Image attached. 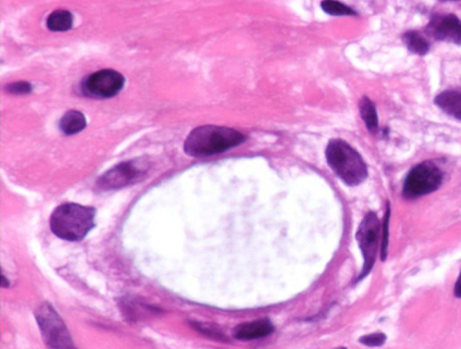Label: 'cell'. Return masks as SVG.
I'll list each match as a JSON object with an SVG mask.
<instances>
[{
  "label": "cell",
  "mask_w": 461,
  "mask_h": 349,
  "mask_svg": "<svg viewBox=\"0 0 461 349\" xmlns=\"http://www.w3.org/2000/svg\"><path fill=\"white\" fill-rule=\"evenodd\" d=\"M245 139L242 133L228 127L203 126L191 130L184 142V151L191 157L213 156L239 146Z\"/></svg>",
  "instance_id": "obj_1"
},
{
  "label": "cell",
  "mask_w": 461,
  "mask_h": 349,
  "mask_svg": "<svg viewBox=\"0 0 461 349\" xmlns=\"http://www.w3.org/2000/svg\"><path fill=\"white\" fill-rule=\"evenodd\" d=\"M96 209L76 203L58 206L51 215L50 228L58 238L80 241L95 227Z\"/></svg>",
  "instance_id": "obj_2"
},
{
  "label": "cell",
  "mask_w": 461,
  "mask_h": 349,
  "mask_svg": "<svg viewBox=\"0 0 461 349\" xmlns=\"http://www.w3.org/2000/svg\"><path fill=\"white\" fill-rule=\"evenodd\" d=\"M326 156L330 168L348 186H359L368 178V167L362 155L344 139H330Z\"/></svg>",
  "instance_id": "obj_3"
},
{
  "label": "cell",
  "mask_w": 461,
  "mask_h": 349,
  "mask_svg": "<svg viewBox=\"0 0 461 349\" xmlns=\"http://www.w3.org/2000/svg\"><path fill=\"white\" fill-rule=\"evenodd\" d=\"M35 318L48 348L77 349L65 321L50 303H42L35 312Z\"/></svg>",
  "instance_id": "obj_4"
},
{
  "label": "cell",
  "mask_w": 461,
  "mask_h": 349,
  "mask_svg": "<svg viewBox=\"0 0 461 349\" xmlns=\"http://www.w3.org/2000/svg\"><path fill=\"white\" fill-rule=\"evenodd\" d=\"M444 180L439 167L432 162H424L414 167L406 176L403 187V196L412 200L429 195L438 190Z\"/></svg>",
  "instance_id": "obj_5"
},
{
  "label": "cell",
  "mask_w": 461,
  "mask_h": 349,
  "mask_svg": "<svg viewBox=\"0 0 461 349\" xmlns=\"http://www.w3.org/2000/svg\"><path fill=\"white\" fill-rule=\"evenodd\" d=\"M381 225L378 215L369 212L360 224L357 230L356 239L364 259L363 269L358 281L362 280L371 273L375 265L380 239Z\"/></svg>",
  "instance_id": "obj_6"
},
{
  "label": "cell",
  "mask_w": 461,
  "mask_h": 349,
  "mask_svg": "<svg viewBox=\"0 0 461 349\" xmlns=\"http://www.w3.org/2000/svg\"><path fill=\"white\" fill-rule=\"evenodd\" d=\"M148 169L144 160L121 162L103 174L97 182V186L103 191L121 189L142 180L146 175Z\"/></svg>",
  "instance_id": "obj_7"
},
{
  "label": "cell",
  "mask_w": 461,
  "mask_h": 349,
  "mask_svg": "<svg viewBox=\"0 0 461 349\" xmlns=\"http://www.w3.org/2000/svg\"><path fill=\"white\" fill-rule=\"evenodd\" d=\"M126 78L114 69H101L90 74L81 82L85 96L96 99H109L118 95L124 89Z\"/></svg>",
  "instance_id": "obj_8"
},
{
  "label": "cell",
  "mask_w": 461,
  "mask_h": 349,
  "mask_svg": "<svg viewBox=\"0 0 461 349\" xmlns=\"http://www.w3.org/2000/svg\"><path fill=\"white\" fill-rule=\"evenodd\" d=\"M426 32L436 40L461 45V20L455 15L433 17L426 26Z\"/></svg>",
  "instance_id": "obj_9"
},
{
  "label": "cell",
  "mask_w": 461,
  "mask_h": 349,
  "mask_svg": "<svg viewBox=\"0 0 461 349\" xmlns=\"http://www.w3.org/2000/svg\"><path fill=\"white\" fill-rule=\"evenodd\" d=\"M273 332H274V326L271 321L262 318L240 324L233 330V336L239 341H254V339L266 338Z\"/></svg>",
  "instance_id": "obj_10"
},
{
  "label": "cell",
  "mask_w": 461,
  "mask_h": 349,
  "mask_svg": "<svg viewBox=\"0 0 461 349\" xmlns=\"http://www.w3.org/2000/svg\"><path fill=\"white\" fill-rule=\"evenodd\" d=\"M435 103L445 114L461 120V90H445L436 96Z\"/></svg>",
  "instance_id": "obj_11"
},
{
  "label": "cell",
  "mask_w": 461,
  "mask_h": 349,
  "mask_svg": "<svg viewBox=\"0 0 461 349\" xmlns=\"http://www.w3.org/2000/svg\"><path fill=\"white\" fill-rule=\"evenodd\" d=\"M59 126L65 135H74L86 128L87 119L81 112L69 110L60 118Z\"/></svg>",
  "instance_id": "obj_12"
},
{
  "label": "cell",
  "mask_w": 461,
  "mask_h": 349,
  "mask_svg": "<svg viewBox=\"0 0 461 349\" xmlns=\"http://www.w3.org/2000/svg\"><path fill=\"white\" fill-rule=\"evenodd\" d=\"M47 25L48 29L53 32H66L74 26V15L65 9H58L49 15Z\"/></svg>",
  "instance_id": "obj_13"
},
{
  "label": "cell",
  "mask_w": 461,
  "mask_h": 349,
  "mask_svg": "<svg viewBox=\"0 0 461 349\" xmlns=\"http://www.w3.org/2000/svg\"><path fill=\"white\" fill-rule=\"evenodd\" d=\"M360 111L367 128L372 133L378 130V117L374 103L368 96H363L360 102Z\"/></svg>",
  "instance_id": "obj_14"
},
{
  "label": "cell",
  "mask_w": 461,
  "mask_h": 349,
  "mask_svg": "<svg viewBox=\"0 0 461 349\" xmlns=\"http://www.w3.org/2000/svg\"><path fill=\"white\" fill-rule=\"evenodd\" d=\"M403 42L408 51L417 56H426L430 49L429 42L419 33L415 31L406 32L403 35Z\"/></svg>",
  "instance_id": "obj_15"
},
{
  "label": "cell",
  "mask_w": 461,
  "mask_h": 349,
  "mask_svg": "<svg viewBox=\"0 0 461 349\" xmlns=\"http://www.w3.org/2000/svg\"><path fill=\"white\" fill-rule=\"evenodd\" d=\"M321 7L326 13L333 17L356 16L353 8L347 7L338 1H323Z\"/></svg>",
  "instance_id": "obj_16"
},
{
  "label": "cell",
  "mask_w": 461,
  "mask_h": 349,
  "mask_svg": "<svg viewBox=\"0 0 461 349\" xmlns=\"http://www.w3.org/2000/svg\"><path fill=\"white\" fill-rule=\"evenodd\" d=\"M192 326L198 332L203 334V335L208 337V338L214 339L218 341H228V339L226 338V335L219 329L212 326V325L196 323H193Z\"/></svg>",
  "instance_id": "obj_17"
},
{
  "label": "cell",
  "mask_w": 461,
  "mask_h": 349,
  "mask_svg": "<svg viewBox=\"0 0 461 349\" xmlns=\"http://www.w3.org/2000/svg\"><path fill=\"white\" fill-rule=\"evenodd\" d=\"M390 212H391L390 205L389 203H387L386 214H385L383 227H382L381 253H380V257L382 261L386 260L387 257L388 239H389Z\"/></svg>",
  "instance_id": "obj_18"
},
{
  "label": "cell",
  "mask_w": 461,
  "mask_h": 349,
  "mask_svg": "<svg viewBox=\"0 0 461 349\" xmlns=\"http://www.w3.org/2000/svg\"><path fill=\"white\" fill-rule=\"evenodd\" d=\"M360 343L369 348L382 347L387 341L386 334L382 332L369 334L359 339Z\"/></svg>",
  "instance_id": "obj_19"
},
{
  "label": "cell",
  "mask_w": 461,
  "mask_h": 349,
  "mask_svg": "<svg viewBox=\"0 0 461 349\" xmlns=\"http://www.w3.org/2000/svg\"><path fill=\"white\" fill-rule=\"evenodd\" d=\"M32 90V85L26 81L14 82L6 87V91L12 95H26V94L31 93Z\"/></svg>",
  "instance_id": "obj_20"
},
{
  "label": "cell",
  "mask_w": 461,
  "mask_h": 349,
  "mask_svg": "<svg viewBox=\"0 0 461 349\" xmlns=\"http://www.w3.org/2000/svg\"><path fill=\"white\" fill-rule=\"evenodd\" d=\"M454 296H456L457 298H461V272L459 278L457 279L456 284H455Z\"/></svg>",
  "instance_id": "obj_21"
},
{
  "label": "cell",
  "mask_w": 461,
  "mask_h": 349,
  "mask_svg": "<svg viewBox=\"0 0 461 349\" xmlns=\"http://www.w3.org/2000/svg\"><path fill=\"white\" fill-rule=\"evenodd\" d=\"M336 349H347V348H344V347H341V348H336Z\"/></svg>",
  "instance_id": "obj_22"
}]
</instances>
